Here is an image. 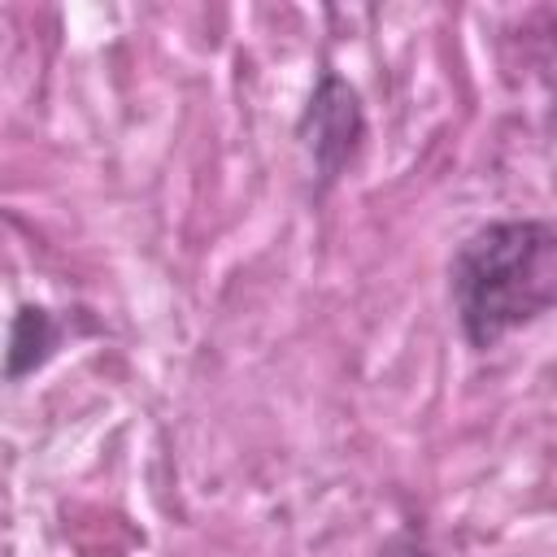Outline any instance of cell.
<instances>
[{"mask_svg": "<svg viewBox=\"0 0 557 557\" xmlns=\"http://www.w3.org/2000/svg\"><path fill=\"white\" fill-rule=\"evenodd\" d=\"M448 296L474 352L557 309V222L496 218L470 231L448 261Z\"/></svg>", "mask_w": 557, "mask_h": 557, "instance_id": "cell-1", "label": "cell"}, {"mask_svg": "<svg viewBox=\"0 0 557 557\" xmlns=\"http://www.w3.org/2000/svg\"><path fill=\"white\" fill-rule=\"evenodd\" d=\"M374 557H435V553H431L426 540H418L413 531H396V535L383 540V548H379Z\"/></svg>", "mask_w": 557, "mask_h": 557, "instance_id": "cell-4", "label": "cell"}, {"mask_svg": "<svg viewBox=\"0 0 557 557\" xmlns=\"http://www.w3.org/2000/svg\"><path fill=\"white\" fill-rule=\"evenodd\" d=\"M61 331H57V318L44 309V305H22L13 313V326H9V379H26L35 374L52 348H57Z\"/></svg>", "mask_w": 557, "mask_h": 557, "instance_id": "cell-3", "label": "cell"}, {"mask_svg": "<svg viewBox=\"0 0 557 557\" xmlns=\"http://www.w3.org/2000/svg\"><path fill=\"white\" fill-rule=\"evenodd\" d=\"M296 135H300L322 187L335 183L344 174V165L357 157L361 135H366V113H361L357 91L335 70H322V78L313 83Z\"/></svg>", "mask_w": 557, "mask_h": 557, "instance_id": "cell-2", "label": "cell"}]
</instances>
